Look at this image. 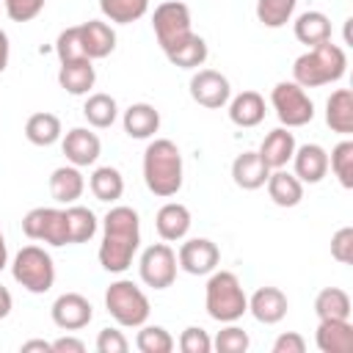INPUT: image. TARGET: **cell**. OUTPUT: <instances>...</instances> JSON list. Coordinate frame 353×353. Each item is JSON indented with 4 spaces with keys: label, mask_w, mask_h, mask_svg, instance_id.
I'll use <instances>...</instances> for the list:
<instances>
[{
    "label": "cell",
    "mask_w": 353,
    "mask_h": 353,
    "mask_svg": "<svg viewBox=\"0 0 353 353\" xmlns=\"http://www.w3.org/2000/svg\"><path fill=\"white\" fill-rule=\"evenodd\" d=\"M141 245V221L132 207L116 204L102 218V243H99V265L108 273H124L132 265V256Z\"/></svg>",
    "instance_id": "cell-1"
},
{
    "label": "cell",
    "mask_w": 353,
    "mask_h": 353,
    "mask_svg": "<svg viewBox=\"0 0 353 353\" xmlns=\"http://www.w3.org/2000/svg\"><path fill=\"white\" fill-rule=\"evenodd\" d=\"M143 182L149 193L160 199H171L182 188V152L168 138L149 141L143 152Z\"/></svg>",
    "instance_id": "cell-2"
},
{
    "label": "cell",
    "mask_w": 353,
    "mask_h": 353,
    "mask_svg": "<svg viewBox=\"0 0 353 353\" xmlns=\"http://www.w3.org/2000/svg\"><path fill=\"white\" fill-rule=\"evenodd\" d=\"M345 69H347L345 50L328 39V41H323L317 47H309L303 55L295 58L292 80L301 88H317V85H328V83L342 80Z\"/></svg>",
    "instance_id": "cell-3"
},
{
    "label": "cell",
    "mask_w": 353,
    "mask_h": 353,
    "mask_svg": "<svg viewBox=\"0 0 353 353\" xmlns=\"http://www.w3.org/2000/svg\"><path fill=\"white\" fill-rule=\"evenodd\" d=\"M207 314L218 323H237L248 312V295L232 270H212L204 287Z\"/></svg>",
    "instance_id": "cell-4"
},
{
    "label": "cell",
    "mask_w": 353,
    "mask_h": 353,
    "mask_svg": "<svg viewBox=\"0 0 353 353\" xmlns=\"http://www.w3.org/2000/svg\"><path fill=\"white\" fill-rule=\"evenodd\" d=\"M105 309L121 328H141L152 312L146 292L130 279H119L105 290Z\"/></svg>",
    "instance_id": "cell-5"
},
{
    "label": "cell",
    "mask_w": 353,
    "mask_h": 353,
    "mask_svg": "<svg viewBox=\"0 0 353 353\" xmlns=\"http://www.w3.org/2000/svg\"><path fill=\"white\" fill-rule=\"evenodd\" d=\"M11 276L22 290H28L33 295H44L55 284L52 256L41 245H22L11 262Z\"/></svg>",
    "instance_id": "cell-6"
},
{
    "label": "cell",
    "mask_w": 353,
    "mask_h": 353,
    "mask_svg": "<svg viewBox=\"0 0 353 353\" xmlns=\"http://www.w3.org/2000/svg\"><path fill=\"white\" fill-rule=\"evenodd\" d=\"M270 105L281 121V127L295 130L306 127L314 119V102L309 99L306 88H301L295 80H281L270 91Z\"/></svg>",
    "instance_id": "cell-7"
},
{
    "label": "cell",
    "mask_w": 353,
    "mask_h": 353,
    "mask_svg": "<svg viewBox=\"0 0 353 353\" xmlns=\"http://www.w3.org/2000/svg\"><path fill=\"white\" fill-rule=\"evenodd\" d=\"M152 28L157 36V44L163 47V52L174 50L176 44H182L190 33H193V19H190V8L179 0H165L154 8L152 14Z\"/></svg>",
    "instance_id": "cell-8"
},
{
    "label": "cell",
    "mask_w": 353,
    "mask_h": 353,
    "mask_svg": "<svg viewBox=\"0 0 353 353\" xmlns=\"http://www.w3.org/2000/svg\"><path fill=\"white\" fill-rule=\"evenodd\" d=\"M22 232L30 240L47 243V245H69V232H66V210L58 207H33L22 218Z\"/></svg>",
    "instance_id": "cell-9"
},
{
    "label": "cell",
    "mask_w": 353,
    "mask_h": 353,
    "mask_svg": "<svg viewBox=\"0 0 353 353\" xmlns=\"http://www.w3.org/2000/svg\"><path fill=\"white\" fill-rule=\"evenodd\" d=\"M176 251L163 240V243H154L149 245L141 259H138V273H141V281L152 290H168L176 279Z\"/></svg>",
    "instance_id": "cell-10"
},
{
    "label": "cell",
    "mask_w": 353,
    "mask_h": 353,
    "mask_svg": "<svg viewBox=\"0 0 353 353\" xmlns=\"http://www.w3.org/2000/svg\"><path fill=\"white\" fill-rule=\"evenodd\" d=\"M221 262V248L210 237H190L176 251V265L190 276H210Z\"/></svg>",
    "instance_id": "cell-11"
},
{
    "label": "cell",
    "mask_w": 353,
    "mask_h": 353,
    "mask_svg": "<svg viewBox=\"0 0 353 353\" xmlns=\"http://www.w3.org/2000/svg\"><path fill=\"white\" fill-rule=\"evenodd\" d=\"M190 97H193V102H199L201 108L218 110V108H223V105L232 99L229 77L221 74V72H215V69H199V72L190 77Z\"/></svg>",
    "instance_id": "cell-12"
},
{
    "label": "cell",
    "mask_w": 353,
    "mask_h": 353,
    "mask_svg": "<svg viewBox=\"0 0 353 353\" xmlns=\"http://www.w3.org/2000/svg\"><path fill=\"white\" fill-rule=\"evenodd\" d=\"M50 314H52V323L61 331H80L94 320V306L80 292H63L52 301Z\"/></svg>",
    "instance_id": "cell-13"
},
{
    "label": "cell",
    "mask_w": 353,
    "mask_h": 353,
    "mask_svg": "<svg viewBox=\"0 0 353 353\" xmlns=\"http://www.w3.org/2000/svg\"><path fill=\"white\" fill-rule=\"evenodd\" d=\"M61 149L66 154V160L77 168L94 165L102 154V141L97 132H91L88 127H72L63 138H61Z\"/></svg>",
    "instance_id": "cell-14"
},
{
    "label": "cell",
    "mask_w": 353,
    "mask_h": 353,
    "mask_svg": "<svg viewBox=\"0 0 353 353\" xmlns=\"http://www.w3.org/2000/svg\"><path fill=\"white\" fill-rule=\"evenodd\" d=\"M287 309H290V301L279 287H259L248 298V312L254 314L256 323H265V325L281 323L287 317Z\"/></svg>",
    "instance_id": "cell-15"
},
{
    "label": "cell",
    "mask_w": 353,
    "mask_h": 353,
    "mask_svg": "<svg viewBox=\"0 0 353 353\" xmlns=\"http://www.w3.org/2000/svg\"><path fill=\"white\" fill-rule=\"evenodd\" d=\"M292 165H295V176H298L301 182L317 185V182H323V176L328 174V152H325L320 143L295 146Z\"/></svg>",
    "instance_id": "cell-16"
},
{
    "label": "cell",
    "mask_w": 353,
    "mask_h": 353,
    "mask_svg": "<svg viewBox=\"0 0 353 353\" xmlns=\"http://www.w3.org/2000/svg\"><path fill=\"white\" fill-rule=\"evenodd\" d=\"M295 135L287 130V127H276V130H270L265 138H262V143H259V157L265 160V165L270 168V171H276V168H284L290 160H292V154H295Z\"/></svg>",
    "instance_id": "cell-17"
},
{
    "label": "cell",
    "mask_w": 353,
    "mask_h": 353,
    "mask_svg": "<svg viewBox=\"0 0 353 353\" xmlns=\"http://www.w3.org/2000/svg\"><path fill=\"white\" fill-rule=\"evenodd\" d=\"M154 229L165 243L185 240V234L190 232V210L179 201H165L154 215Z\"/></svg>",
    "instance_id": "cell-18"
},
{
    "label": "cell",
    "mask_w": 353,
    "mask_h": 353,
    "mask_svg": "<svg viewBox=\"0 0 353 353\" xmlns=\"http://www.w3.org/2000/svg\"><path fill=\"white\" fill-rule=\"evenodd\" d=\"M314 342L323 353H353V323L350 320H320Z\"/></svg>",
    "instance_id": "cell-19"
},
{
    "label": "cell",
    "mask_w": 353,
    "mask_h": 353,
    "mask_svg": "<svg viewBox=\"0 0 353 353\" xmlns=\"http://www.w3.org/2000/svg\"><path fill=\"white\" fill-rule=\"evenodd\" d=\"M97 83V72H94V61L80 58V61H66L58 69V85L72 94V97H83L94 88Z\"/></svg>",
    "instance_id": "cell-20"
},
{
    "label": "cell",
    "mask_w": 353,
    "mask_h": 353,
    "mask_svg": "<svg viewBox=\"0 0 353 353\" xmlns=\"http://www.w3.org/2000/svg\"><path fill=\"white\" fill-rule=\"evenodd\" d=\"M121 124H124V132L130 138L146 141L160 130V110L154 105H149V102H135V105H130L124 110Z\"/></svg>",
    "instance_id": "cell-21"
},
{
    "label": "cell",
    "mask_w": 353,
    "mask_h": 353,
    "mask_svg": "<svg viewBox=\"0 0 353 353\" xmlns=\"http://www.w3.org/2000/svg\"><path fill=\"white\" fill-rule=\"evenodd\" d=\"M80 39H83V50L85 58L97 61V58H108L116 50V33L108 22L102 19H88L80 25Z\"/></svg>",
    "instance_id": "cell-22"
},
{
    "label": "cell",
    "mask_w": 353,
    "mask_h": 353,
    "mask_svg": "<svg viewBox=\"0 0 353 353\" xmlns=\"http://www.w3.org/2000/svg\"><path fill=\"white\" fill-rule=\"evenodd\" d=\"M270 176V168L265 165V160L259 157V152H243L234 157L232 163V179L237 188L243 190H256L268 182Z\"/></svg>",
    "instance_id": "cell-23"
},
{
    "label": "cell",
    "mask_w": 353,
    "mask_h": 353,
    "mask_svg": "<svg viewBox=\"0 0 353 353\" xmlns=\"http://www.w3.org/2000/svg\"><path fill=\"white\" fill-rule=\"evenodd\" d=\"M85 190V176L77 165H61L50 174V196L58 204H74Z\"/></svg>",
    "instance_id": "cell-24"
},
{
    "label": "cell",
    "mask_w": 353,
    "mask_h": 353,
    "mask_svg": "<svg viewBox=\"0 0 353 353\" xmlns=\"http://www.w3.org/2000/svg\"><path fill=\"white\" fill-rule=\"evenodd\" d=\"M226 105H229V119L237 127H256L265 121V97L259 91H240Z\"/></svg>",
    "instance_id": "cell-25"
},
{
    "label": "cell",
    "mask_w": 353,
    "mask_h": 353,
    "mask_svg": "<svg viewBox=\"0 0 353 353\" xmlns=\"http://www.w3.org/2000/svg\"><path fill=\"white\" fill-rule=\"evenodd\" d=\"M325 124L339 135H353V91L336 88L325 99Z\"/></svg>",
    "instance_id": "cell-26"
},
{
    "label": "cell",
    "mask_w": 353,
    "mask_h": 353,
    "mask_svg": "<svg viewBox=\"0 0 353 353\" xmlns=\"http://www.w3.org/2000/svg\"><path fill=\"white\" fill-rule=\"evenodd\" d=\"M265 185H268L270 201L279 204V207H295V204H301V199H303V182H301L295 174L284 171V168L270 171V176H268Z\"/></svg>",
    "instance_id": "cell-27"
},
{
    "label": "cell",
    "mask_w": 353,
    "mask_h": 353,
    "mask_svg": "<svg viewBox=\"0 0 353 353\" xmlns=\"http://www.w3.org/2000/svg\"><path fill=\"white\" fill-rule=\"evenodd\" d=\"M295 39L306 47H317L323 41L331 39V19L323 11H303L295 22H292Z\"/></svg>",
    "instance_id": "cell-28"
},
{
    "label": "cell",
    "mask_w": 353,
    "mask_h": 353,
    "mask_svg": "<svg viewBox=\"0 0 353 353\" xmlns=\"http://www.w3.org/2000/svg\"><path fill=\"white\" fill-rule=\"evenodd\" d=\"M61 135H63V130H61V119L55 113L39 110V113L28 116V121H25V138L33 146H52L55 141H61Z\"/></svg>",
    "instance_id": "cell-29"
},
{
    "label": "cell",
    "mask_w": 353,
    "mask_h": 353,
    "mask_svg": "<svg viewBox=\"0 0 353 353\" xmlns=\"http://www.w3.org/2000/svg\"><path fill=\"white\" fill-rule=\"evenodd\" d=\"M88 188H91V193H94L97 201L113 204V201H119L121 193H124V176H121V171L113 168V165H99V168H94V174L88 176Z\"/></svg>",
    "instance_id": "cell-30"
},
{
    "label": "cell",
    "mask_w": 353,
    "mask_h": 353,
    "mask_svg": "<svg viewBox=\"0 0 353 353\" xmlns=\"http://www.w3.org/2000/svg\"><path fill=\"white\" fill-rule=\"evenodd\" d=\"M350 295L339 287H325L314 298V314L317 320H350Z\"/></svg>",
    "instance_id": "cell-31"
},
{
    "label": "cell",
    "mask_w": 353,
    "mask_h": 353,
    "mask_svg": "<svg viewBox=\"0 0 353 353\" xmlns=\"http://www.w3.org/2000/svg\"><path fill=\"white\" fill-rule=\"evenodd\" d=\"M207 55H210L207 41H204L199 33H190L182 44H176L174 50L165 52V58H168L174 66H179V69H199V66H204Z\"/></svg>",
    "instance_id": "cell-32"
},
{
    "label": "cell",
    "mask_w": 353,
    "mask_h": 353,
    "mask_svg": "<svg viewBox=\"0 0 353 353\" xmlns=\"http://www.w3.org/2000/svg\"><path fill=\"white\" fill-rule=\"evenodd\" d=\"M83 116H85V121L91 124V127H97V130H108L116 119H119V105H116V99L110 97V94H91L88 99H85V105H83Z\"/></svg>",
    "instance_id": "cell-33"
},
{
    "label": "cell",
    "mask_w": 353,
    "mask_h": 353,
    "mask_svg": "<svg viewBox=\"0 0 353 353\" xmlns=\"http://www.w3.org/2000/svg\"><path fill=\"white\" fill-rule=\"evenodd\" d=\"M66 232H69V243H88L97 234V215L88 207L69 204L66 207Z\"/></svg>",
    "instance_id": "cell-34"
},
{
    "label": "cell",
    "mask_w": 353,
    "mask_h": 353,
    "mask_svg": "<svg viewBox=\"0 0 353 353\" xmlns=\"http://www.w3.org/2000/svg\"><path fill=\"white\" fill-rule=\"evenodd\" d=\"M99 11L116 25H130L149 11V0H99Z\"/></svg>",
    "instance_id": "cell-35"
},
{
    "label": "cell",
    "mask_w": 353,
    "mask_h": 353,
    "mask_svg": "<svg viewBox=\"0 0 353 353\" xmlns=\"http://www.w3.org/2000/svg\"><path fill=\"white\" fill-rule=\"evenodd\" d=\"M298 0H256V19L265 28H284L295 14Z\"/></svg>",
    "instance_id": "cell-36"
},
{
    "label": "cell",
    "mask_w": 353,
    "mask_h": 353,
    "mask_svg": "<svg viewBox=\"0 0 353 353\" xmlns=\"http://www.w3.org/2000/svg\"><path fill=\"white\" fill-rule=\"evenodd\" d=\"M328 168L334 171V176L339 179V185L345 190L353 188V141H339L334 149H331V157H328Z\"/></svg>",
    "instance_id": "cell-37"
},
{
    "label": "cell",
    "mask_w": 353,
    "mask_h": 353,
    "mask_svg": "<svg viewBox=\"0 0 353 353\" xmlns=\"http://www.w3.org/2000/svg\"><path fill=\"white\" fill-rule=\"evenodd\" d=\"M135 347L141 353H171L174 350V336L163 325H141L135 336Z\"/></svg>",
    "instance_id": "cell-38"
},
{
    "label": "cell",
    "mask_w": 353,
    "mask_h": 353,
    "mask_svg": "<svg viewBox=\"0 0 353 353\" xmlns=\"http://www.w3.org/2000/svg\"><path fill=\"white\" fill-rule=\"evenodd\" d=\"M248 345H251L248 334L240 325H234V323H226V328H221L215 334V339H212V347L218 353H245Z\"/></svg>",
    "instance_id": "cell-39"
},
{
    "label": "cell",
    "mask_w": 353,
    "mask_h": 353,
    "mask_svg": "<svg viewBox=\"0 0 353 353\" xmlns=\"http://www.w3.org/2000/svg\"><path fill=\"white\" fill-rule=\"evenodd\" d=\"M55 52H58V61L66 63V61H80L85 58V50H83V39H80V25L74 28H66L58 33V41H55ZM91 61V58H88Z\"/></svg>",
    "instance_id": "cell-40"
},
{
    "label": "cell",
    "mask_w": 353,
    "mask_h": 353,
    "mask_svg": "<svg viewBox=\"0 0 353 353\" xmlns=\"http://www.w3.org/2000/svg\"><path fill=\"white\" fill-rule=\"evenodd\" d=\"M47 0H3V8L11 22H30L44 11Z\"/></svg>",
    "instance_id": "cell-41"
},
{
    "label": "cell",
    "mask_w": 353,
    "mask_h": 353,
    "mask_svg": "<svg viewBox=\"0 0 353 353\" xmlns=\"http://www.w3.org/2000/svg\"><path fill=\"white\" fill-rule=\"evenodd\" d=\"M179 350H182V353H210V350H212V339L207 336L204 328L188 325V328L179 334Z\"/></svg>",
    "instance_id": "cell-42"
},
{
    "label": "cell",
    "mask_w": 353,
    "mask_h": 353,
    "mask_svg": "<svg viewBox=\"0 0 353 353\" xmlns=\"http://www.w3.org/2000/svg\"><path fill=\"white\" fill-rule=\"evenodd\" d=\"M331 256L342 265L353 262V226H342L331 237Z\"/></svg>",
    "instance_id": "cell-43"
},
{
    "label": "cell",
    "mask_w": 353,
    "mask_h": 353,
    "mask_svg": "<svg viewBox=\"0 0 353 353\" xmlns=\"http://www.w3.org/2000/svg\"><path fill=\"white\" fill-rule=\"evenodd\" d=\"M97 350L99 353H127L130 342L119 328H102L97 334Z\"/></svg>",
    "instance_id": "cell-44"
},
{
    "label": "cell",
    "mask_w": 353,
    "mask_h": 353,
    "mask_svg": "<svg viewBox=\"0 0 353 353\" xmlns=\"http://www.w3.org/2000/svg\"><path fill=\"white\" fill-rule=\"evenodd\" d=\"M303 350H306V339L295 331H284L273 342V353H303Z\"/></svg>",
    "instance_id": "cell-45"
},
{
    "label": "cell",
    "mask_w": 353,
    "mask_h": 353,
    "mask_svg": "<svg viewBox=\"0 0 353 353\" xmlns=\"http://www.w3.org/2000/svg\"><path fill=\"white\" fill-rule=\"evenodd\" d=\"M83 350H85V342L77 336H61L52 342V353H83Z\"/></svg>",
    "instance_id": "cell-46"
},
{
    "label": "cell",
    "mask_w": 353,
    "mask_h": 353,
    "mask_svg": "<svg viewBox=\"0 0 353 353\" xmlns=\"http://www.w3.org/2000/svg\"><path fill=\"white\" fill-rule=\"evenodd\" d=\"M8 58H11V44H8V33L0 28V74L6 72L8 66Z\"/></svg>",
    "instance_id": "cell-47"
},
{
    "label": "cell",
    "mask_w": 353,
    "mask_h": 353,
    "mask_svg": "<svg viewBox=\"0 0 353 353\" xmlns=\"http://www.w3.org/2000/svg\"><path fill=\"white\" fill-rule=\"evenodd\" d=\"M11 309H14V298H11L8 287L0 284V320H6V317L11 314Z\"/></svg>",
    "instance_id": "cell-48"
},
{
    "label": "cell",
    "mask_w": 353,
    "mask_h": 353,
    "mask_svg": "<svg viewBox=\"0 0 353 353\" xmlns=\"http://www.w3.org/2000/svg\"><path fill=\"white\" fill-rule=\"evenodd\" d=\"M30 350L52 353V342H44V339H28V342H22V353H30Z\"/></svg>",
    "instance_id": "cell-49"
},
{
    "label": "cell",
    "mask_w": 353,
    "mask_h": 353,
    "mask_svg": "<svg viewBox=\"0 0 353 353\" xmlns=\"http://www.w3.org/2000/svg\"><path fill=\"white\" fill-rule=\"evenodd\" d=\"M8 265V245H6V237H3V232H0V270Z\"/></svg>",
    "instance_id": "cell-50"
}]
</instances>
